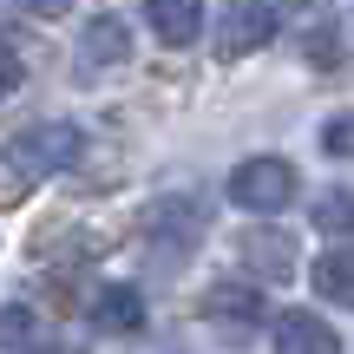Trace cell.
Listing matches in <instances>:
<instances>
[{
	"label": "cell",
	"instance_id": "cell-1",
	"mask_svg": "<svg viewBox=\"0 0 354 354\" xmlns=\"http://www.w3.org/2000/svg\"><path fill=\"white\" fill-rule=\"evenodd\" d=\"M86 158V131L73 118H39V125L13 131L7 138V171L26 177V184H46V177H66Z\"/></svg>",
	"mask_w": 354,
	"mask_h": 354
},
{
	"label": "cell",
	"instance_id": "cell-2",
	"mask_svg": "<svg viewBox=\"0 0 354 354\" xmlns=\"http://www.w3.org/2000/svg\"><path fill=\"white\" fill-rule=\"evenodd\" d=\"M230 203H236V210H256V216L289 210V203H295V165L276 158V151L243 158V165L230 171Z\"/></svg>",
	"mask_w": 354,
	"mask_h": 354
},
{
	"label": "cell",
	"instance_id": "cell-3",
	"mask_svg": "<svg viewBox=\"0 0 354 354\" xmlns=\"http://www.w3.org/2000/svg\"><path fill=\"white\" fill-rule=\"evenodd\" d=\"M276 7L269 0H230L223 20H216V53L223 59H243V53H263L269 39H276Z\"/></svg>",
	"mask_w": 354,
	"mask_h": 354
},
{
	"label": "cell",
	"instance_id": "cell-4",
	"mask_svg": "<svg viewBox=\"0 0 354 354\" xmlns=\"http://www.w3.org/2000/svg\"><path fill=\"white\" fill-rule=\"evenodd\" d=\"M236 263L250 269L256 282H295L302 250H295L289 230H243V236H236Z\"/></svg>",
	"mask_w": 354,
	"mask_h": 354
},
{
	"label": "cell",
	"instance_id": "cell-5",
	"mask_svg": "<svg viewBox=\"0 0 354 354\" xmlns=\"http://www.w3.org/2000/svg\"><path fill=\"white\" fill-rule=\"evenodd\" d=\"M203 315L223 335H243V328H256L269 308H263V289H250V282H216V289H203Z\"/></svg>",
	"mask_w": 354,
	"mask_h": 354
},
{
	"label": "cell",
	"instance_id": "cell-6",
	"mask_svg": "<svg viewBox=\"0 0 354 354\" xmlns=\"http://www.w3.org/2000/svg\"><path fill=\"white\" fill-rule=\"evenodd\" d=\"M125 59H131V26L118 20V13H99V20H86V33H79V66L105 73V66H125Z\"/></svg>",
	"mask_w": 354,
	"mask_h": 354
},
{
	"label": "cell",
	"instance_id": "cell-7",
	"mask_svg": "<svg viewBox=\"0 0 354 354\" xmlns=\"http://www.w3.org/2000/svg\"><path fill=\"white\" fill-rule=\"evenodd\" d=\"M145 236L165 243V250H190V243L203 236V210H197V203H184V197H165V203L145 210Z\"/></svg>",
	"mask_w": 354,
	"mask_h": 354
},
{
	"label": "cell",
	"instance_id": "cell-8",
	"mask_svg": "<svg viewBox=\"0 0 354 354\" xmlns=\"http://www.w3.org/2000/svg\"><path fill=\"white\" fill-rule=\"evenodd\" d=\"M92 328L99 335H138L145 328V295L131 289V282H105V289L92 295Z\"/></svg>",
	"mask_w": 354,
	"mask_h": 354
},
{
	"label": "cell",
	"instance_id": "cell-9",
	"mask_svg": "<svg viewBox=\"0 0 354 354\" xmlns=\"http://www.w3.org/2000/svg\"><path fill=\"white\" fill-rule=\"evenodd\" d=\"M276 354H342V335L322 315H308V308H289L276 322Z\"/></svg>",
	"mask_w": 354,
	"mask_h": 354
},
{
	"label": "cell",
	"instance_id": "cell-10",
	"mask_svg": "<svg viewBox=\"0 0 354 354\" xmlns=\"http://www.w3.org/2000/svg\"><path fill=\"white\" fill-rule=\"evenodd\" d=\"M145 26L165 46H190L203 33V0H145Z\"/></svg>",
	"mask_w": 354,
	"mask_h": 354
},
{
	"label": "cell",
	"instance_id": "cell-11",
	"mask_svg": "<svg viewBox=\"0 0 354 354\" xmlns=\"http://www.w3.org/2000/svg\"><path fill=\"white\" fill-rule=\"evenodd\" d=\"M308 276H315L322 302L354 308V243H335V250H322L315 263H308Z\"/></svg>",
	"mask_w": 354,
	"mask_h": 354
},
{
	"label": "cell",
	"instance_id": "cell-12",
	"mask_svg": "<svg viewBox=\"0 0 354 354\" xmlns=\"http://www.w3.org/2000/svg\"><path fill=\"white\" fill-rule=\"evenodd\" d=\"M0 348H13V354H46L53 335H46V322H39L33 308L7 302V308H0Z\"/></svg>",
	"mask_w": 354,
	"mask_h": 354
},
{
	"label": "cell",
	"instance_id": "cell-13",
	"mask_svg": "<svg viewBox=\"0 0 354 354\" xmlns=\"http://www.w3.org/2000/svg\"><path fill=\"white\" fill-rule=\"evenodd\" d=\"M315 230L354 236V197H348V190H322V197H315Z\"/></svg>",
	"mask_w": 354,
	"mask_h": 354
},
{
	"label": "cell",
	"instance_id": "cell-14",
	"mask_svg": "<svg viewBox=\"0 0 354 354\" xmlns=\"http://www.w3.org/2000/svg\"><path fill=\"white\" fill-rule=\"evenodd\" d=\"M322 151H328V158H348V165H354V112H335L328 125H322Z\"/></svg>",
	"mask_w": 354,
	"mask_h": 354
},
{
	"label": "cell",
	"instance_id": "cell-15",
	"mask_svg": "<svg viewBox=\"0 0 354 354\" xmlns=\"http://www.w3.org/2000/svg\"><path fill=\"white\" fill-rule=\"evenodd\" d=\"M20 86H26V59H20V46L0 33V99H13Z\"/></svg>",
	"mask_w": 354,
	"mask_h": 354
},
{
	"label": "cell",
	"instance_id": "cell-16",
	"mask_svg": "<svg viewBox=\"0 0 354 354\" xmlns=\"http://www.w3.org/2000/svg\"><path fill=\"white\" fill-rule=\"evenodd\" d=\"M20 7H26V13H39V20H59L73 0H20Z\"/></svg>",
	"mask_w": 354,
	"mask_h": 354
},
{
	"label": "cell",
	"instance_id": "cell-17",
	"mask_svg": "<svg viewBox=\"0 0 354 354\" xmlns=\"http://www.w3.org/2000/svg\"><path fill=\"white\" fill-rule=\"evenodd\" d=\"M295 7H308V0H295Z\"/></svg>",
	"mask_w": 354,
	"mask_h": 354
}]
</instances>
